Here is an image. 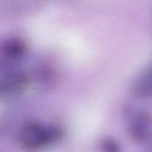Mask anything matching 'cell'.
Segmentation results:
<instances>
[{
    "label": "cell",
    "mask_w": 152,
    "mask_h": 152,
    "mask_svg": "<svg viewBox=\"0 0 152 152\" xmlns=\"http://www.w3.org/2000/svg\"><path fill=\"white\" fill-rule=\"evenodd\" d=\"M56 135L57 132L54 128L39 124H29L20 132L19 140L23 147L36 149L50 144Z\"/></svg>",
    "instance_id": "cell-1"
}]
</instances>
